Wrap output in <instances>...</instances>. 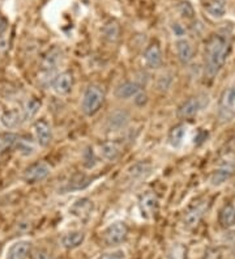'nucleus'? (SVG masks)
Masks as SVG:
<instances>
[{
  "label": "nucleus",
  "mask_w": 235,
  "mask_h": 259,
  "mask_svg": "<svg viewBox=\"0 0 235 259\" xmlns=\"http://www.w3.org/2000/svg\"><path fill=\"white\" fill-rule=\"evenodd\" d=\"M229 48L230 42L225 35L214 34L208 41L205 46V75L209 79H213L222 70L229 54Z\"/></svg>",
  "instance_id": "f257e3e1"
},
{
  "label": "nucleus",
  "mask_w": 235,
  "mask_h": 259,
  "mask_svg": "<svg viewBox=\"0 0 235 259\" xmlns=\"http://www.w3.org/2000/svg\"><path fill=\"white\" fill-rule=\"evenodd\" d=\"M105 92L98 85H89L85 89L81 100V110L86 117H93L100 111L101 106L104 105Z\"/></svg>",
  "instance_id": "f03ea898"
},
{
  "label": "nucleus",
  "mask_w": 235,
  "mask_h": 259,
  "mask_svg": "<svg viewBox=\"0 0 235 259\" xmlns=\"http://www.w3.org/2000/svg\"><path fill=\"white\" fill-rule=\"evenodd\" d=\"M235 173V153L229 152L226 153L221 161H219L218 166H217V170L212 174L210 177V185L214 187H218L221 185H223L225 182L230 180L232 177V174Z\"/></svg>",
  "instance_id": "7ed1b4c3"
},
{
  "label": "nucleus",
  "mask_w": 235,
  "mask_h": 259,
  "mask_svg": "<svg viewBox=\"0 0 235 259\" xmlns=\"http://www.w3.org/2000/svg\"><path fill=\"white\" fill-rule=\"evenodd\" d=\"M218 117L222 122H229L235 118V84L225 89L219 102Z\"/></svg>",
  "instance_id": "20e7f679"
},
{
  "label": "nucleus",
  "mask_w": 235,
  "mask_h": 259,
  "mask_svg": "<svg viewBox=\"0 0 235 259\" xmlns=\"http://www.w3.org/2000/svg\"><path fill=\"white\" fill-rule=\"evenodd\" d=\"M51 173L50 165L44 161L34 162L31 164L30 166H28L22 174V178L25 181L26 184L34 185L38 182H42L43 180H46Z\"/></svg>",
  "instance_id": "39448f33"
},
{
  "label": "nucleus",
  "mask_w": 235,
  "mask_h": 259,
  "mask_svg": "<svg viewBox=\"0 0 235 259\" xmlns=\"http://www.w3.org/2000/svg\"><path fill=\"white\" fill-rule=\"evenodd\" d=\"M128 236V227L124 222H116L113 223L105 231V241L110 246H115L119 245Z\"/></svg>",
  "instance_id": "423d86ee"
},
{
  "label": "nucleus",
  "mask_w": 235,
  "mask_h": 259,
  "mask_svg": "<svg viewBox=\"0 0 235 259\" xmlns=\"http://www.w3.org/2000/svg\"><path fill=\"white\" fill-rule=\"evenodd\" d=\"M158 198L154 193L148 191L144 195L141 196L138 200V208H140L141 215L145 219H152L156 216L157 211H158Z\"/></svg>",
  "instance_id": "0eeeda50"
},
{
  "label": "nucleus",
  "mask_w": 235,
  "mask_h": 259,
  "mask_svg": "<svg viewBox=\"0 0 235 259\" xmlns=\"http://www.w3.org/2000/svg\"><path fill=\"white\" fill-rule=\"evenodd\" d=\"M33 133H34L35 142H37L38 146H50L51 140H53V130H51V126L47 123L46 120H37L34 126H33Z\"/></svg>",
  "instance_id": "6e6552de"
},
{
  "label": "nucleus",
  "mask_w": 235,
  "mask_h": 259,
  "mask_svg": "<svg viewBox=\"0 0 235 259\" xmlns=\"http://www.w3.org/2000/svg\"><path fill=\"white\" fill-rule=\"evenodd\" d=\"M123 147L120 143L110 140V142L102 143L100 146V155L101 157L109 162L116 161L122 156Z\"/></svg>",
  "instance_id": "1a4fd4ad"
},
{
  "label": "nucleus",
  "mask_w": 235,
  "mask_h": 259,
  "mask_svg": "<svg viewBox=\"0 0 235 259\" xmlns=\"http://www.w3.org/2000/svg\"><path fill=\"white\" fill-rule=\"evenodd\" d=\"M208 208V203L207 202H201L199 204L194 205L191 208L185 212L184 218H183V223L187 228H195L196 225L200 223V220L203 219L204 213Z\"/></svg>",
  "instance_id": "9d476101"
},
{
  "label": "nucleus",
  "mask_w": 235,
  "mask_h": 259,
  "mask_svg": "<svg viewBox=\"0 0 235 259\" xmlns=\"http://www.w3.org/2000/svg\"><path fill=\"white\" fill-rule=\"evenodd\" d=\"M51 85H53V89L57 95H67V93L71 92L73 87V75L68 71L59 73L57 77H54Z\"/></svg>",
  "instance_id": "9b49d317"
},
{
  "label": "nucleus",
  "mask_w": 235,
  "mask_h": 259,
  "mask_svg": "<svg viewBox=\"0 0 235 259\" xmlns=\"http://www.w3.org/2000/svg\"><path fill=\"white\" fill-rule=\"evenodd\" d=\"M144 60L149 68L156 70L162 66V51H161L160 45L154 42V44L149 45L144 53Z\"/></svg>",
  "instance_id": "f8f14e48"
},
{
  "label": "nucleus",
  "mask_w": 235,
  "mask_h": 259,
  "mask_svg": "<svg viewBox=\"0 0 235 259\" xmlns=\"http://www.w3.org/2000/svg\"><path fill=\"white\" fill-rule=\"evenodd\" d=\"M94 211V204L88 198H82L75 202V204L69 208V212L76 218L81 219V220H88Z\"/></svg>",
  "instance_id": "ddd939ff"
},
{
  "label": "nucleus",
  "mask_w": 235,
  "mask_h": 259,
  "mask_svg": "<svg viewBox=\"0 0 235 259\" xmlns=\"http://www.w3.org/2000/svg\"><path fill=\"white\" fill-rule=\"evenodd\" d=\"M22 122H24V119H22V113L19 109H8V110H4L3 113L0 114V123H2V126L4 128H16Z\"/></svg>",
  "instance_id": "4468645a"
},
{
  "label": "nucleus",
  "mask_w": 235,
  "mask_h": 259,
  "mask_svg": "<svg viewBox=\"0 0 235 259\" xmlns=\"http://www.w3.org/2000/svg\"><path fill=\"white\" fill-rule=\"evenodd\" d=\"M175 51L178 55L179 62L182 64H188L194 59V46L188 39L180 38L175 42Z\"/></svg>",
  "instance_id": "2eb2a0df"
},
{
  "label": "nucleus",
  "mask_w": 235,
  "mask_h": 259,
  "mask_svg": "<svg viewBox=\"0 0 235 259\" xmlns=\"http://www.w3.org/2000/svg\"><path fill=\"white\" fill-rule=\"evenodd\" d=\"M201 108H203V104H201L200 98L191 97L180 105V108L178 109V115L183 119H188V118L195 117L201 110Z\"/></svg>",
  "instance_id": "dca6fc26"
},
{
  "label": "nucleus",
  "mask_w": 235,
  "mask_h": 259,
  "mask_svg": "<svg viewBox=\"0 0 235 259\" xmlns=\"http://www.w3.org/2000/svg\"><path fill=\"white\" fill-rule=\"evenodd\" d=\"M129 120V114L124 110H115L110 114L107 119V127L110 131H119L123 130Z\"/></svg>",
  "instance_id": "f3484780"
},
{
  "label": "nucleus",
  "mask_w": 235,
  "mask_h": 259,
  "mask_svg": "<svg viewBox=\"0 0 235 259\" xmlns=\"http://www.w3.org/2000/svg\"><path fill=\"white\" fill-rule=\"evenodd\" d=\"M31 243L29 241H17L8 249L7 259H26L30 254Z\"/></svg>",
  "instance_id": "a211bd4d"
},
{
  "label": "nucleus",
  "mask_w": 235,
  "mask_h": 259,
  "mask_svg": "<svg viewBox=\"0 0 235 259\" xmlns=\"http://www.w3.org/2000/svg\"><path fill=\"white\" fill-rule=\"evenodd\" d=\"M63 53L59 48H53L49 53L46 54V57L43 58V62H42V67H43L44 73H53V71L59 66L60 60H62Z\"/></svg>",
  "instance_id": "6ab92c4d"
},
{
  "label": "nucleus",
  "mask_w": 235,
  "mask_h": 259,
  "mask_svg": "<svg viewBox=\"0 0 235 259\" xmlns=\"http://www.w3.org/2000/svg\"><path fill=\"white\" fill-rule=\"evenodd\" d=\"M188 127L187 124L182 123L178 126L172 127V130L169 134V144L172 148H180L184 144V140L187 138Z\"/></svg>",
  "instance_id": "aec40b11"
},
{
  "label": "nucleus",
  "mask_w": 235,
  "mask_h": 259,
  "mask_svg": "<svg viewBox=\"0 0 235 259\" xmlns=\"http://www.w3.org/2000/svg\"><path fill=\"white\" fill-rule=\"evenodd\" d=\"M141 91V85L136 81H124L118 88L115 89V96L122 100H128V98L135 97Z\"/></svg>",
  "instance_id": "412c9836"
},
{
  "label": "nucleus",
  "mask_w": 235,
  "mask_h": 259,
  "mask_svg": "<svg viewBox=\"0 0 235 259\" xmlns=\"http://www.w3.org/2000/svg\"><path fill=\"white\" fill-rule=\"evenodd\" d=\"M152 171V164L148 161H140L132 165L128 169V176L132 181H140Z\"/></svg>",
  "instance_id": "4be33fe9"
},
{
  "label": "nucleus",
  "mask_w": 235,
  "mask_h": 259,
  "mask_svg": "<svg viewBox=\"0 0 235 259\" xmlns=\"http://www.w3.org/2000/svg\"><path fill=\"white\" fill-rule=\"evenodd\" d=\"M85 234L84 232L75 231V232H68L62 237V245L63 247H66L68 250H73L78 247L84 242Z\"/></svg>",
  "instance_id": "5701e85b"
},
{
  "label": "nucleus",
  "mask_w": 235,
  "mask_h": 259,
  "mask_svg": "<svg viewBox=\"0 0 235 259\" xmlns=\"http://www.w3.org/2000/svg\"><path fill=\"white\" fill-rule=\"evenodd\" d=\"M41 108H42V102L39 101L38 98L35 97L29 98L28 101L25 102V105H24V109H22L21 111L24 122H28V120L33 119V118L39 113Z\"/></svg>",
  "instance_id": "b1692460"
},
{
  "label": "nucleus",
  "mask_w": 235,
  "mask_h": 259,
  "mask_svg": "<svg viewBox=\"0 0 235 259\" xmlns=\"http://www.w3.org/2000/svg\"><path fill=\"white\" fill-rule=\"evenodd\" d=\"M218 222L221 227L229 229L235 227V207L232 204H226L219 212Z\"/></svg>",
  "instance_id": "393cba45"
},
{
  "label": "nucleus",
  "mask_w": 235,
  "mask_h": 259,
  "mask_svg": "<svg viewBox=\"0 0 235 259\" xmlns=\"http://www.w3.org/2000/svg\"><path fill=\"white\" fill-rule=\"evenodd\" d=\"M102 34H104L105 39H107L109 42H116L119 39L120 34V26L119 24L114 20H110L104 25L102 29Z\"/></svg>",
  "instance_id": "a878e982"
},
{
  "label": "nucleus",
  "mask_w": 235,
  "mask_h": 259,
  "mask_svg": "<svg viewBox=\"0 0 235 259\" xmlns=\"http://www.w3.org/2000/svg\"><path fill=\"white\" fill-rule=\"evenodd\" d=\"M207 13L210 19L219 20L226 15V6L221 0H213L207 7Z\"/></svg>",
  "instance_id": "bb28decb"
},
{
  "label": "nucleus",
  "mask_w": 235,
  "mask_h": 259,
  "mask_svg": "<svg viewBox=\"0 0 235 259\" xmlns=\"http://www.w3.org/2000/svg\"><path fill=\"white\" fill-rule=\"evenodd\" d=\"M93 182V178L85 176V174H75L68 182L67 190H82L88 187Z\"/></svg>",
  "instance_id": "cd10ccee"
},
{
  "label": "nucleus",
  "mask_w": 235,
  "mask_h": 259,
  "mask_svg": "<svg viewBox=\"0 0 235 259\" xmlns=\"http://www.w3.org/2000/svg\"><path fill=\"white\" fill-rule=\"evenodd\" d=\"M178 11L179 13L182 15L184 19H194L195 16V11H194V7L191 4L185 2V3H180L178 7Z\"/></svg>",
  "instance_id": "c85d7f7f"
},
{
  "label": "nucleus",
  "mask_w": 235,
  "mask_h": 259,
  "mask_svg": "<svg viewBox=\"0 0 235 259\" xmlns=\"http://www.w3.org/2000/svg\"><path fill=\"white\" fill-rule=\"evenodd\" d=\"M184 247L182 245H176L170 250L166 259H184Z\"/></svg>",
  "instance_id": "c756f323"
},
{
  "label": "nucleus",
  "mask_w": 235,
  "mask_h": 259,
  "mask_svg": "<svg viewBox=\"0 0 235 259\" xmlns=\"http://www.w3.org/2000/svg\"><path fill=\"white\" fill-rule=\"evenodd\" d=\"M171 32H172V34H174V37H176L178 39H180V38H184L187 30H185V28L182 25V24H179V22H174V24L171 25Z\"/></svg>",
  "instance_id": "7c9ffc66"
},
{
  "label": "nucleus",
  "mask_w": 235,
  "mask_h": 259,
  "mask_svg": "<svg viewBox=\"0 0 235 259\" xmlns=\"http://www.w3.org/2000/svg\"><path fill=\"white\" fill-rule=\"evenodd\" d=\"M31 259H54L49 251L43 249H34L33 251L30 250Z\"/></svg>",
  "instance_id": "2f4dec72"
},
{
  "label": "nucleus",
  "mask_w": 235,
  "mask_h": 259,
  "mask_svg": "<svg viewBox=\"0 0 235 259\" xmlns=\"http://www.w3.org/2000/svg\"><path fill=\"white\" fill-rule=\"evenodd\" d=\"M203 259H222V253L217 247H210V249L207 250V253H205Z\"/></svg>",
  "instance_id": "473e14b6"
},
{
  "label": "nucleus",
  "mask_w": 235,
  "mask_h": 259,
  "mask_svg": "<svg viewBox=\"0 0 235 259\" xmlns=\"http://www.w3.org/2000/svg\"><path fill=\"white\" fill-rule=\"evenodd\" d=\"M84 158H85V165H86V166L88 167L94 166V161H96V158H94L93 149H90V148L86 149L84 153Z\"/></svg>",
  "instance_id": "72a5a7b5"
},
{
  "label": "nucleus",
  "mask_w": 235,
  "mask_h": 259,
  "mask_svg": "<svg viewBox=\"0 0 235 259\" xmlns=\"http://www.w3.org/2000/svg\"><path fill=\"white\" fill-rule=\"evenodd\" d=\"M133 101H135V104L137 105V106H144V105H147L148 102V96L147 93H144L143 91H140V92L137 93V95L133 97Z\"/></svg>",
  "instance_id": "f704fd0d"
},
{
  "label": "nucleus",
  "mask_w": 235,
  "mask_h": 259,
  "mask_svg": "<svg viewBox=\"0 0 235 259\" xmlns=\"http://www.w3.org/2000/svg\"><path fill=\"white\" fill-rule=\"evenodd\" d=\"M98 259H125V255L123 251H114V253L104 254V255H101Z\"/></svg>",
  "instance_id": "c9c22d12"
},
{
  "label": "nucleus",
  "mask_w": 235,
  "mask_h": 259,
  "mask_svg": "<svg viewBox=\"0 0 235 259\" xmlns=\"http://www.w3.org/2000/svg\"><path fill=\"white\" fill-rule=\"evenodd\" d=\"M7 29H8V20L0 13V37L7 32Z\"/></svg>",
  "instance_id": "e433bc0d"
},
{
  "label": "nucleus",
  "mask_w": 235,
  "mask_h": 259,
  "mask_svg": "<svg viewBox=\"0 0 235 259\" xmlns=\"http://www.w3.org/2000/svg\"><path fill=\"white\" fill-rule=\"evenodd\" d=\"M6 50H7V44L3 41V39H0V55L4 54Z\"/></svg>",
  "instance_id": "4c0bfd02"
}]
</instances>
